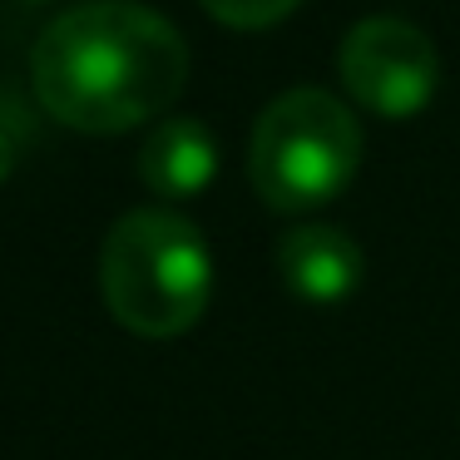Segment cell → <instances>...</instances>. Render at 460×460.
<instances>
[{"label":"cell","mask_w":460,"mask_h":460,"mask_svg":"<svg viewBox=\"0 0 460 460\" xmlns=\"http://www.w3.org/2000/svg\"><path fill=\"white\" fill-rule=\"evenodd\" d=\"M31 84L65 129L129 134L183 94L189 45L139 0H84L35 35Z\"/></svg>","instance_id":"cell-1"},{"label":"cell","mask_w":460,"mask_h":460,"mask_svg":"<svg viewBox=\"0 0 460 460\" xmlns=\"http://www.w3.org/2000/svg\"><path fill=\"white\" fill-rule=\"evenodd\" d=\"M100 292L110 317L134 337H183L213 297L208 243L183 213L134 208L104 233Z\"/></svg>","instance_id":"cell-2"},{"label":"cell","mask_w":460,"mask_h":460,"mask_svg":"<svg viewBox=\"0 0 460 460\" xmlns=\"http://www.w3.org/2000/svg\"><path fill=\"white\" fill-rule=\"evenodd\" d=\"M361 169V124L327 90H288L258 114L248 179L272 213H312L332 203Z\"/></svg>","instance_id":"cell-3"},{"label":"cell","mask_w":460,"mask_h":460,"mask_svg":"<svg viewBox=\"0 0 460 460\" xmlns=\"http://www.w3.org/2000/svg\"><path fill=\"white\" fill-rule=\"evenodd\" d=\"M337 70L351 104L381 114V119L420 114L440 80V60H436L430 35H420L406 21H391V15L351 25L337 50Z\"/></svg>","instance_id":"cell-4"},{"label":"cell","mask_w":460,"mask_h":460,"mask_svg":"<svg viewBox=\"0 0 460 460\" xmlns=\"http://www.w3.org/2000/svg\"><path fill=\"white\" fill-rule=\"evenodd\" d=\"M361 258L357 238L332 223H297L278 243V278L297 302L312 307H337L361 288Z\"/></svg>","instance_id":"cell-5"},{"label":"cell","mask_w":460,"mask_h":460,"mask_svg":"<svg viewBox=\"0 0 460 460\" xmlns=\"http://www.w3.org/2000/svg\"><path fill=\"white\" fill-rule=\"evenodd\" d=\"M218 173V144L199 119H164L139 149V179L159 199H193Z\"/></svg>","instance_id":"cell-6"},{"label":"cell","mask_w":460,"mask_h":460,"mask_svg":"<svg viewBox=\"0 0 460 460\" xmlns=\"http://www.w3.org/2000/svg\"><path fill=\"white\" fill-rule=\"evenodd\" d=\"M199 5L228 31H272L297 11L302 0H199Z\"/></svg>","instance_id":"cell-7"},{"label":"cell","mask_w":460,"mask_h":460,"mask_svg":"<svg viewBox=\"0 0 460 460\" xmlns=\"http://www.w3.org/2000/svg\"><path fill=\"white\" fill-rule=\"evenodd\" d=\"M15 159H21V124H11L5 114H0V183L11 179Z\"/></svg>","instance_id":"cell-8"},{"label":"cell","mask_w":460,"mask_h":460,"mask_svg":"<svg viewBox=\"0 0 460 460\" xmlns=\"http://www.w3.org/2000/svg\"><path fill=\"white\" fill-rule=\"evenodd\" d=\"M21 5H45V0H21Z\"/></svg>","instance_id":"cell-9"}]
</instances>
